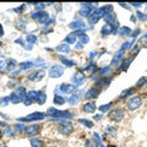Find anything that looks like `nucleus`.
<instances>
[{"label": "nucleus", "mask_w": 147, "mask_h": 147, "mask_svg": "<svg viewBox=\"0 0 147 147\" xmlns=\"http://www.w3.org/2000/svg\"><path fill=\"white\" fill-rule=\"evenodd\" d=\"M34 66V63L33 61H24V63H20V70H28V69L33 67Z\"/></svg>", "instance_id": "473e14b6"}, {"label": "nucleus", "mask_w": 147, "mask_h": 147, "mask_svg": "<svg viewBox=\"0 0 147 147\" xmlns=\"http://www.w3.org/2000/svg\"><path fill=\"white\" fill-rule=\"evenodd\" d=\"M113 80V77L110 76V77H100V79H98L97 81H96V84H94V87H98V88L102 90V87H105V86H109V84L112 82Z\"/></svg>", "instance_id": "ddd939ff"}, {"label": "nucleus", "mask_w": 147, "mask_h": 147, "mask_svg": "<svg viewBox=\"0 0 147 147\" xmlns=\"http://www.w3.org/2000/svg\"><path fill=\"white\" fill-rule=\"evenodd\" d=\"M65 43H67L69 45L70 44H75L76 43V36L75 33H70L65 37Z\"/></svg>", "instance_id": "f704fd0d"}, {"label": "nucleus", "mask_w": 147, "mask_h": 147, "mask_svg": "<svg viewBox=\"0 0 147 147\" xmlns=\"http://www.w3.org/2000/svg\"><path fill=\"white\" fill-rule=\"evenodd\" d=\"M112 105H113L112 102L105 103V104H103V105H99V107H98V110H99V112H102V113H108V110L112 108Z\"/></svg>", "instance_id": "4c0bfd02"}, {"label": "nucleus", "mask_w": 147, "mask_h": 147, "mask_svg": "<svg viewBox=\"0 0 147 147\" xmlns=\"http://www.w3.org/2000/svg\"><path fill=\"white\" fill-rule=\"evenodd\" d=\"M31 147H44L43 145V141L39 140V139H36V137H33V139H31Z\"/></svg>", "instance_id": "c9c22d12"}, {"label": "nucleus", "mask_w": 147, "mask_h": 147, "mask_svg": "<svg viewBox=\"0 0 147 147\" xmlns=\"http://www.w3.org/2000/svg\"><path fill=\"white\" fill-rule=\"evenodd\" d=\"M58 131L60 132L61 135H71L72 132H74V125H72V123L71 121H69V120H63L60 121V124L58 125Z\"/></svg>", "instance_id": "7ed1b4c3"}, {"label": "nucleus", "mask_w": 147, "mask_h": 147, "mask_svg": "<svg viewBox=\"0 0 147 147\" xmlns=\"http://www.w3.org/2000/svg\"><path fill=\"white\" fill-rule=\"evenodd\" d=\"M15 130H13V129L12 127H6V130H5V135L7 136V137H13V136H15Z\"/></svg>", "instance_id": "c03bdc74"}, {"label": "nucleus", "mask_w": 147, "mask_h": 147, "mask_svg": "<svg viewBox=\"0 0 147 147\" xmlns=\"http://www.w3.org/2000/svg\"><path fill=\"white\" fill-rule=\"evenodd\" d=\"M9 99H10V102L13 103V104H18L22 102V99L18 97V96L15 93V92H12V93H10V96H9Z\"/></svg>", "instance_id": "7c9ffc66"}, {"label": "nucleus", "mask_w": 147, "mask_h": 147, "mask_svg": "<svg viewBox=\"0 0 147 147\" xmlns=\"http://www.w3.org/2000/svg\"><path fill=\"white\" fill-rule=\"evenodd\" d=\"M31 17L33 18L34 21L38 22V24H40V25H45V24H47V22L50 20L49 13L45 12L44 10H43V11H36V12H33V13L31 15Z\"/></svg>", "instance_id": "39448f33"}, {"label": "nucleus", "mask_w": 147, "mask_h": 147, "mask_svg": "<svg viewBox=\"0 0 147 147\" xmlns=\"http://www.w3.org/2000/svg\"><path fill=\"white\" fill-rule=\"evenodd\" d=\"M16 66H17V61L15 60V59H10V60L7 61L5 69H6L7 72H13V70H15Z\"/></svg>", "instance_id": "bb28decb"}, {"label": "nucleus", "mask_w": 147, "mask_h": 147, "mask_svg": "<svg viewBox=\"0 0 147 147\" xmlns=\"http://www.w3.org/2000/svg\"><path fill=\"white\" fill-rule=\"evenodd\" d=\"M9 103H10V99H9V97L0 98V105H1V107H6Z\"/></svg>", "instance_id": "de8ad7c7"}, {"label": "nucleus", "mask_w": 147, "mask_h": 147, "mask_svg": "<svg viewBox=\"0 0 147 147\" xmlns=\"http://www.w3.org/2000/svg\"><path fill=\"white\" fill-rule=\"evenodd\" d=\"M100 118H102V114H98V115H96V117H94V119H96V120H99Z\"/></svg>", "instance_id": "680f3d73"}, {"label": "nucleus", "mask_w": 147, "mask_h": 147, "mask_svg": "<svg viewBox=\"0 0 147 147\" xmlns=\"http://www.w3.org/2000/svg\"><path fill=\"white\" fill-rule=\"evenodd\" d=\"M6 67V63L3 60V59H0V70H3V69Z\"/></svg>", "instance_id": "864d4df0"}, {"label": "nucleus", "mask_w": 147, "mask_h": 147, "mask_svg": "<svg viewBox=\"0 0 147 147\" xmlns=\"http://www.w3.org/2000/svg\"><path fill=\"white\" fill-rule=\"evenodd\" d=\"M71 81H72V84H75V87L82 86L86 81V75L82 71H77L74 74V76L71 77Z\"/></svg>", "instance_id": "6e6552de"}, {"label": "nucleus", "mask_w": 147, "mask_h": 147, "mask_svg": "<svg viewBox=\"0 0 147 147\" xmlns=\"http://www.w3.org/2000/svg\"><path fill=\"white\" fill-rule=\"evenodd\" d=\"M147 84V77L144 76V77H141V79L136 82V87H142V86H145Z\"/></svg>", "instance_id": "a18cd8bd"}, {"label": "nucleus", "mask_w": 147, "mask_h": 147, "mask_svg": "<svg viewBox=\"0 0 147 147\" xmlns=\"http://www.w3.org/2000/svg\"><path fill=\"white\" fill-rule=\"evenodd\" d=\"M0 147H6V146L4 145V144H1V142H0Z\"/></svg>", "instance_id": "e2e57ef3"}, {"label": "nucleus", "mask_w": 147, "mask_h": 147, "mask_svg": "<svg viewBox=\"0 0 147 147\" xmlns=\"http://www.w3.org/2000/svg\"><path fill=\"white\" fill-rule=\"evenodd\" d=\"M134 43H135V40H134V39H132V40H127V42H125V43L121 45L119 50H120V52H123V53H124V52H126L127 49H130V48L132 47V44H134Z\"/></svg>", "instance_id": "72a5a7b5"}, {"label": "nucleus", "mask_w": 147, "mask_h": 147, "mask_svg": "<svg viewBox=\"0 0 147 147\" xmlns=\"http://www.w3.org/2000/svg\"><path fill=\"white\" fill-rule=\"evenodd\" d=\"M76 36V38H79V40L82 44H87L90 42V38H88V34H86L84 31H77V32H74Z\"/></svg>", "instance_id": "6ab92c4d"}, {"label": "nucleus", "mask_w": 147, "mask_h": 147, "mask_svg": "<svg viewBox=\"0 0 147 147\" xmlns=\"http://www.w3.org/2000/svg\"><path fill=\"white\" fill-rule=\"evenodd\" d=\"M75 90H76V87H75V85H72V84H61V86H60V91L63 92V93H65V94H70L71 96Z\"/></svg>", "instance_id": "f3484780"}, {"label": "nucleus", "mask_w": 147, "mask_h": 147, "mask_svg": "<svg viewBox=\"0 0 147 147\" xmlns=\"http://www.w3.org/2000/svg\"><path fill=\"white\" fill-rule=\"evenodd\" d=\"M136 17L139 18L140 21H146V20H147V15H146V13L140 12V11H137V12H136Z\"/></svg>", "instance_id": "49530a36"}, {"label": "nucleus", "mask_w": 147, "mask_h": 147, "mask_svg": "<svg viewBox=\"0 0 147 147\" xmlns=\"http://www.w3.org/2000/svg\"><path fill=\"white\" fill-rule=\"evenodd\" d=\"M142 105V98L140 96H132L126 100V107L129 110H136Z\"/></svg>", "instance_id": "423d86ee"}, {"label": "nucleus", "mask_w": 147, "mask_h": 147, "mask_svg": "<svg viewBox=\"0 0 147 147\" xmlns=\"http://www.w3.org/2000/svg\"><path fill=\"white\" fill-rule=\"evenodd\" d=\"M96 109H97V105H96L94 102H92V100H88V102L85 103L84 107H82V110L87 114H93L96 112Z\"/></svg>", "instance_id": "2eb2a0df"}, {"label": "nucleus", "mask_w": 147, "mask_h": 147, "mask_svg": "<svg viewBox=\"0 0 147 147\" xmlns=\"http://www.w3.org/2000/svg\"><path fill=\"white\" fill-rule=\"evenodd\" d=\"M48 114L54 118V120H59V121L69 120V119L74 118V114L69 112V110H58L55 108H48Z\"/></svg>", "instance_id": "f257e3e1"}, {"label": "nucleus", "mask_w": 147, "mask_h": 147, "mask_svg": "<svg viewBox=\"0 0 147 147\" xmlns=\"http://www.w3.org/2000/svg\"><path fill=\"white\" fill-rule=\"evenodd\" d=\"M57 52L58 53H61V54H67V53H70V50H71V48H70V45H69L67 43H61V44H59L57 48Z\"/></svg>", "instance_id": "5701e85b"}, {"label": "nucleus", "mask_w": 147, "mask_h": 147, "mask_svg": "<svg viewBox=\"0 0 147 147\" xmlns=\"http://www.w3.org/2000/svg\"><path fill=\"white\" fill-rule=\"evenodd\" d=\"M96 55H97V53H96V52H92V53H91V55H90V59H93V58L96 57Z\"/></svg>", "instance_id": "bf43d9fd"}, {"label": "nucleus", "mask_w": 147, "mask_h": 147, "mask_svg": "<svg viewBox=\"0 0 147 147\" xmlns=\"http://www.w3.org/2000/svg\"><path fill=\"white\" fill-rule=\"evenodd\" d=\"M79 123H80V124H82V125H84V126L88 127V129L93 127V125H94V124L92 123L91 120H88V119H79Z\"/></svg>", "instance_id": "58836bf2"}, {"label": "nucleus", "mask_w": 147, "mask_h": 147, "mask_svg": "<svg viewBox=\"0 0 147 147\" xmlns=\"http://www.w3.org/2000/svg\"><path fill=\"white\" fill-rule=\"evenodd\" d=\"M82 93L84 92L82 91H79V92H74V93L69 97V99H67V102H69V104H71V105H75V104H77L79 103V100L81 99V97H82Z\"/></svg>", "instance_id": "dca6fc26"}, {"label": "nucleus", "mask_w": 147, "mask_h": 147, "mask_svg": "<svg viewBox=\"0 0 147 147\" xmlns=\"http://www.w3.org/2000/svg\"><path fill=\"white\" fill-rule=\"evenodd\" d=\"M104 132H105V135L109 136V137H114L117 135V132H118V129L115 126H112V125H108L107 127L104 129Z\"/></svg>", "instance_id": "393cba45"}, {"label": "nucleus", "mask_w": 147, "mask_h": 147, "mask_svg": "<svg viewBox=\"0 0 147 147\" xmlns=\"http://www.w3.org/2000/svg\"><path fill=\"white\" fill-rule=\"evenodd\" d=\"M134 91H135V88H127V90H124L121 93H120V96H119V98H120V99H125V98L129 97V96H131L132 93H134Z\"/></svg>", "instance_id": "c756f323"}, {"label": "nucleus", "mask_w": 147, "mask_h": 147, "mask_svg": "<svg viewBox=\"0 0 147 147\" xmlns=\"http://www.w3.org/2000/svg\"><path fill=\"white\" fill-rule=\"evenodd\" d=\"M75 48H76L77 50H79V49H82V48H84V44H82L81 42H79V43H76V45H75Z\"/></svg>", "instance_id": "4d7b16f0"}, {"label": "nucleus", "mask_w": 147, "mask_h": 147, "mask_svg": "<svg viewBox=\"0 0 147 147\" xmlns=\"http://www.w3.org/2000/svg\"><path fill=\"white\" fill-rule=\"evenodd\" d=\"M26 40H27V43H28L30 45H33L37 42V37L34 34H28L26 37Z\"/></svg>", "instance_id": "a19ab883"}, {"label": "nucleus", "mask_w": 147, "mask_h": 147, "mask_svg": "<svg viewBox=\"0 0 147 147\" xmlns=\"http://www.w3.org/2000/svg\"><path fill=\"white\" fill-rule=\"evenodd\" d=\"M139 33H140V30H136L134 33H131V36H132V37H136V34H139Z\"/></svg>", "instance_id": "052dcab7"}, {"label": "nucleus", "mask_w": 147, "mask_h": 147, "mask_svg": "<svg viewBox=\"0 0 147 147\" xmlns=\"http://www.w3.org/2000/svg\"><path fill=\"white\" fill-rule=\"evenodd\" d=\"M130 5H132L134 7H141L142 6V3H130Z\"/></svg>", "instance_id": "6e6d98bb"}, {"label": "nucleus", "mask_w": 147, "mask_h": 147, "mask_svg": "<svg viewBox=\"0 0 147 147\" xmlns=\"http://www.w3.org/2000/svg\"><path fill=\"white\" fill-rule=\"evenodd\" d=\"M0 45H1V42H0Z\"/></svg>", "instance_id": "0e129e2a"}, {"label": "nucleus", "mask_w": 147, "mask_h": 147, "mask_svg": "<svg viewBox=\"0 0 147 147\" xmlns=\"http://www.w3.org/2000/svg\"><path fill=\"white\" fill-rule=\"evenodd\" d=\"M53 102H54V104H57V105H63V104L66 103V99L64 97H61V96H59V94H55Z\"/></svg>", "instance_id": "2f4dec72"}, {"label": "nucleus", "mask_w": 147, "mask_h": 147, "mask_svg": "<svg viewBox=\"0 0 147 147\" xmlns=\"http://www.w3.org/2000/svg\"><path fill=\"white\" fill-rule=\"evenodd\" d=\"M13 130H15L16 132H25L26 126H25L22 123H20V124H15V125H13Z\"/></svg>", "instance_id": "ea45409f"}, {"label": "nucleus", "mask_w": 147, "mask_h": 147, "mask_svg": "<svg viewBox=\"0 0 147 147\" xmlns=\"http://www.w3.org/2000/svg\"><path fill=\"white\" fill-rule=\"evenodd\" d=\"M117 33L120 36V37H126V36H131L132 33V31L130 27H127V26H123V27H119V30L117 31Z\"/></svg>", "instance_id": "4be33fe9"}, {"label": "nucleus", "mask_w": 147, "mask_h": 147, "mask_svg": "<svg viewBox=\"0 0 147 147\" xmlns=\"http://www.w3.org/2000/svg\"><path fill=\"white\" fill-rule=\"evenodd\" d=\"M123 57H124V53L123 52H119L114 55L113 57V59H112V61H110V65L112 66H115V65H118V64H120L121 63V59H123Z\"/></svg>", "instance_id": "b1692460"}, {"label": "nucleus", "mask_w": 147, "mask_h": 147, "mask_svg": "<svg viewBox=\"0 0 147 147\" xmlns=\"http://www.w3.org/2000/svg\"><path fill=\"white\" fill-rule=\"evenodd\" d=\"M25 9H26V5L24 4V5H22L21 7H16V9H13V11H15V12H18V13H21V12H24Z\"/></svg>", "instance_id": "603ef678"}, {"label": "nucleus", "mask_w": 147, "mask_h": 147, "mask_svg": "<svg viewBox=\"0 0 147 147\" xmlns=\"http://www.w3.org/2000/svg\"><path fill=\"white\" fill-rule=\"evenodd\" d=\"M124 118V110L121 108H114L108 112V119L112 121H120Z\"/></svg>", "instance_id": "0eeeda50"}, {"label": "nucleus", "mask_w": 147, "mask_h": 147, "mask_svg": "<svg viewBox=\"0 0 147 147\" xmlns=\"http://www.w3.org/2000/svg\"><path fill=\"white\" fill-rule=\"evenodd\" d=\"M34 63V66H43L44 65V60L43 59H37L36 61H33Z\"/></svg>", "instance_id": "8fccbe9b"}, {"label": "nucleus", "mask_w": 147, "mask_h": 147, "mask_svg": "<svg viewBox=\"0 0 147 147\" xmlns=\"http://www.w3.org/2000/svg\"><path fill=\"white\" fill-rule=\"evenodd\" d=\"M45 100H47V94H45V92L43 90L40 91H37V98H36V102L38 104H44Z\"/></svg>", "instance_id": "412c9836"}, {"label": "nucleus", "mask_w": 147, "mask_h": 147, "mask_svg": "<svg viewBox=\"0 0 147 147\" xmlns=\"http://www.w3.org/2000/svg\"><path fill=\"white\" fill-rule=\"evenodd\" d=\"M69 27H70L71 30H74L75 32H77V31H84V30H86V24L85 22H82V21H79V20H76V21H72L70 25H69Z\"/></svg>", "instance_id": "4468645a"}, {"label": "nucleus", "mask_w": 147, "mask_h": 147, "mask_svg": "<svg viewBox=\"0 0 147 147\" xmlns=\"http://www.w3.org/2000/svg\"><path fill=\"white\" fill-rule=\"evenodd\" d=\"M93 10H94L93 7H81L80 11H79V15L82 16V17H87V18H88V16L91 15Z\"/></svg>", "instance_id": "a878e982"}, {"label": "nucleus", "mask_w": 147, "mask_h": 147, "mask_svg": "<svg viewBox=\"0 0 147 147\" xmlns=\"http://www.w3.org/2000/svg\"><path fill=\"white\" fill-rule=\"evenodd\" d=\"M108 74H110V66H104L103 69H100L99 70L98 76H99V79L100 77H107Z\"/></svg>", "instance_id": "e433bc0d"}, {"label": "nucleus", "mask_w": 147, "mask_h": 147, "mask_svg": "<svg viewBox=\"0 0 147 147\" xmlns=\"http://www.w3.org/2000/svg\"><path fill=\"white\" fill-rule=\"evenodd\" d=\"M45 118V113L42 112H34V113H31L28 114L27 117L24 118H18V121L20 123H28V121H39V120H43Z\"/></svg>", "instance_id": "20e7f679"}, {"label": "nucleus", "mask_w": 147, "mask_h": 147, "mask_svg": "<svg viewBox=\"0 0 147 147\" xmlns=\"http://www.w3.org/2000/svg\"><path fill=\"white\" fill-rule=\"evenodd\" d=\"M105 15V11L103 6L102 7H98V9H94L93 11H92V13L88 16V24L90 25H96L97 22L100 20V18H103Z\"/></svg>", "instance_id": "f03ea898"}, {"label": "nucleus", "mask_w": 147, "mask_h": 147, "mask_svg": "<svg viewBox=\"0 0 147 147\" xmlns=\"http://www.w3.org/2000/svg\"><path fill=\"white\" fill-rule=\"evenodd\" d=\"M134 60V58H130V59H124V60H121V63L119 64V66H118V70L119 71H126L129 66H130V64L131 61Z\"/></svg>", "instance_id": "aec40b11"}, {"label": "nucleus", "mask_w": 147, "mask_h": 147, "mask_svg": "<svg viewBox=\"0 0 147 147\" xmlns=\"http://www.w3.org/2000/svg\"><path fill=\"white\" fill-rule=\"evenodd\" d=\"M5 33H4V27H3V25H0V36H4Z\"/></svg>", "instance_id": "13d9d810"}, {"label": "nucleus", "mask_w": 147, "mask_h": 147, "mask_svg": "<svg viewBox=\"0 0 147 147\" xmlns=\"http://www.w3.org/2000/svg\"><path fill=\"white\" fill-rule=\"evenodd\" d=\"M85 146H86V147H97V145H96V142H93L92 140H87Z\"/></svg>", "instance_id": "3c124183"}, {"label": "nucleus", "mask_w": 147, "mask_h": 147, "mask_svg": "<svg viewBox=\"0 0 147 147\" xmlns=\"http://www.w3.org/2000/svg\"><path fill=\"white\" fill-rule=\"evenodd\" d=\"M114 32H117V28H115V27H114L113 25H109V24L103 25L102 30H100V33H102L103 36L112 34V33H114Z\"/></svg>", "instance_id": "a211bd4d"}, {"label": "nucleus", "mask_w": 147, "mask_h": 147, "mask_svg": "<svg viewBox=\"0 0 147 147\" xmlns=\"http://www.w3.org/2000/svg\"><path fill=\"white\" fill-rule=\"evenodd\" d=\"M44 76H45V71L40 69V70H36L33 72H31L30 75H28V80L30 81H33V82H38V81L42 80Z\"/></svg>", "instance_id": "9d476101"}, {"label": "nucleus", "mask_w": 147, "mask_h": 147, "mask_svg": "<svg viewBox=\"0 0 147 147\" xmlns=\"http://www.w3.org/2000/svg\"><path fill=\"white\" fill-rule=\"evenodd\" d=\"M63 74H64V67L60 65H53L49 69V76L52 79H59V77L63 76Z\"/></svg>", "instance_id": "1a4fd4ad"}, {"label": "nucleus", "mask_w": 147, "mask_h": 147, "mask_svg": "<svg viewBox=\"0 0 147 147\" xmlns=\"http://www.w3.org/2000/svg\"><path fill=\"white\" fill-rule=\"evenodd\" d=\"M24 24H25V22L21 21V20L17 21V22H16V27H17V28H21V30H25V28H26V25H24Z\"/></svg>", "instance_id": "09e8293b"}, {"label": "nucleus", "mask_w": 147, "mask_h": 147, "mask_svg": "<svg viewBox=\"0 0 147 147\" xmlns=\"http://www.w3.org/2000/svg\"><path fill=\"white\" fill-rule=\"evenodd\" d=\"M60 61H61V64H64V65L67 66V67H72V66L76 65L75 61L70 60V59H66L65 57H63V55H60Z\"/></svg>", "instance_id": "c85d7f7f"}, {"label": "nucleus", "mask_w": 147, "mask_h": 147, "mask_svg": "<svg viewBox=\"0 0 147 147\" xmlns=\"http://www.w3.org/2000/svg\"><path fill=\"white\" fill-rule=\"evenodd\" d=\"M93 139L96 140V145L99 146V147H104L102 144V140H100V136L97 134V132H93Z\"/></svg>", "instance_id": "79ce46f5"}, {"label": "nucleus", "mask_w": 147, "mask_h": 147, "mask_svg": "<svg viewBox=\"0 0 147 147\" xmlns=\"http://www.w3.org/2000/svg\"><path fill=\"white\" fill-rule=\"evenodd\" d=\"M141 44H145V45H147V33L142 37L141 38Z\"/></svg>", "instance_id": "5fc2aeb1"}, {"label": "nucleus", "mask_w": 147, "mask_h": 147, "mask_svg": "<svg viewBox=\"0 0 147 147\" xmlns=\"http://www.w3.org/2000/svg\"><path fill=\"white\" fill-rule=\"evenodd\" d=\"M146 93H147V92H146Z\"/></svg>", "instance_id": "69168bd1"}, {"label": "nucleus", "mask_w": 147, "mask_h": 147, "mask_svg": "<svg viewBox=\"0 0 147 147\" xmlns=\"http://www.w3.org/2000/svg\"><path fill=\"white\" fill-rule=\"evenodd\" d=\"M98 70V66H97V64H94V63H90L88 65L86 66V72L87 74H90V75H92V74H96V71Z\"/></svg>", "instance_id": "cd10ccee"}, {"label": "nucleus", "mask_w": 147, "mask_h": 147, "mask_svg": "<svg viewBox=\"0 0 147 147\" xmlns=\"http://www.w3.org/2000/svg\"><path fill=\"white\" fill-rule=\"evenodd\" d=\"M15 43H17V44H20V45H21V47H24V48H25V49H27V50H31V49H32L31 47H27V45H26V43L24 42V39H22V38H21V37H20V38H17V39L15 40Z\"/></svg>", "instance_id": "37998d69"}, {"label": "nucleus", "mask_w": 147, "mask_h": 147, "mask_svg": "<svg viewBox=\"0 0 147 147\" xmlns=\"http://www.w3.org/2000/svg\"><path fill=\"white\" fill-rule=\"evenodd\" d=\"M100 88L98 87H91V88L86 92V98L87 99H94V98H98L99 94H100Z\"/></svg>", "instance_id": "f8f14e48"}, {"label": "nucleus", "mask_w": 147, "mask_h": 147, "mask_svg": "<svg viewBox=\"0 0 147 147\" xmlns=\"http://www.w3.org/2000/svg\"><path fill=\"white\" fill-rule=\"evenodd\" d=\"M39 132V125H37V124H32V125H28L26 126V130H25V134L27 137H33Z\"/></svg>", "instance_id": "9b49d317"}]
</instances>
